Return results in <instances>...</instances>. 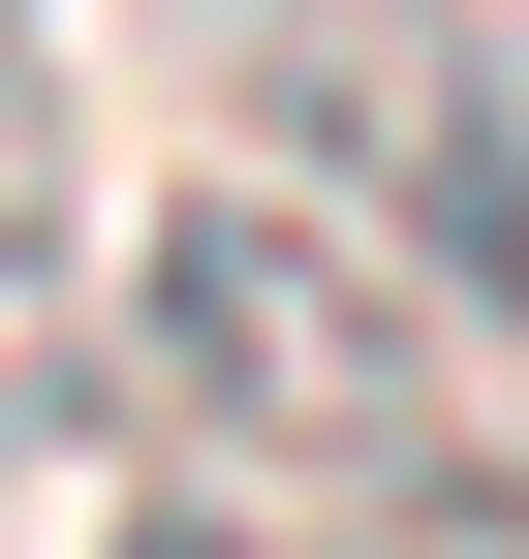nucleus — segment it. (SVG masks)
<instances>
[{
	"label": "nucleus",
	"instance_id": "f257e3e1",
	"mask_svg": "<svg viewBox=\"0 0 529 559\" xmlns=\"http://www.w3.org/2000/svg\"><path fill=\"white\" fill-rule=\"evenodd\" d=\"M125 373H156L249 498H436V528L529 498V404L468 373V311L374 218H311V187H187V218L125 249Z\"/></svg>",
	"mask_w": 529,
	"mask_h": 559
},
{
	"label": "nucleus",
	"instance_id": "f03ea898",
	"mask_svg": "<svg viewBox=\"0 0 529 559\" xmlns=\"http://www.w3.org/2000/svg\"><path fill=\"white\" fill-rule=\"evenodd\" d=\"M187 62H219L281 156L405 187L468 280H529V156H498V94H468V32H436V0H187Z\"/></svg>",
	"mask_w": 529,
	"mask_h": 559
},
{
	"label": "nucleus",
	"instance_id": "7ed1b4c3",
	"mask_svg": "<svg viewBox=\"0 0 529 559\" xmlns=\"http://www.w3.org/2000/svg\"><path fill=\"white\" fill-rule=\"evenodd\" d=\"M94 436V342H62V280H32V218H0V498Z\"/></svg>",
	"mask_w": 529,
	"mask_h": 559
},
{
	"label": "nucleus",
	"instance_id": "20e7f679",
	"mask_svg": "<svg viewBox=\"0 0 529 559\" xmlns=\"http://www.w3.org/2000/svg\"><path fill=\"white\" fill-rule=\"evenodd\" d=\"M32 156H62V32L0 0V218H32Z\"/></svg>",
	"mask_w": 529,
	"mask_h": 559
},
{
	"label": "nucleus",
	"instance_id": "39448f33",
	"mask_svg": "<svg viewBox=\"0 0 529 559\" xmlns=\"http://www.w3.org/2000/svg\"><path fill=\"white\" fill-rule=\"evenodd\" d=\"M125 559H281V528H187V498H125Z\"/></svg>",
	"mask_w": 529,
	"mask_h": 559
}]
</instances>
